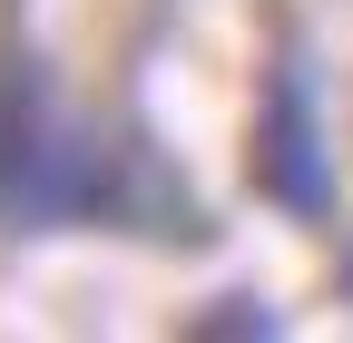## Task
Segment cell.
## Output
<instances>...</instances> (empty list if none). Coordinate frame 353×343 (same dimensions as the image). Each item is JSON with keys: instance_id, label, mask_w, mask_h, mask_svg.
I'll list each match as a JSON object with an SVG mask.
<instances>
[{"instance_id": "1", "label": "cell", "mask_w": 353, "mask_h": 343, "mask_svg": "<svg viewBox=\"0 0 353 343\" xmlns=\"http://www.w3.org/2000/svg\"><path fill=\"white\" fill-rule=\"evenodd\" d=\"M0 216L10 226H167L187 216L148 147L69 118L30 69H0Z\"/></svg>"}, {"instance_id": "2", "label": "cell", "mask_w": 353, "mask_h": 343, "mask_svg": "<svg viewBox=\"0 0 353 343\" xmlns=\"http://www.w3.org/2000/svg\"><path fill=\"white\" fill-rule=\"evenodd\" d=\"M265 187H275V206H294V216H314V206L334 196V167H324V127H314V79L304 69H275V98H265Z\"/></svg>"}, {"instance_id": "3", "label": "cell", "mask_w": 353, "mask_h": 343, "mask_svg": "<svg viewBox=\"0 0 353 343\" xmlns=\"http://www.w3.org/2000/svg\"><path fill=\"white\" fill-rule=\"evenodd\" d=\"M343 275H353V265H343Z\"/></svg>"}]
</instances>
